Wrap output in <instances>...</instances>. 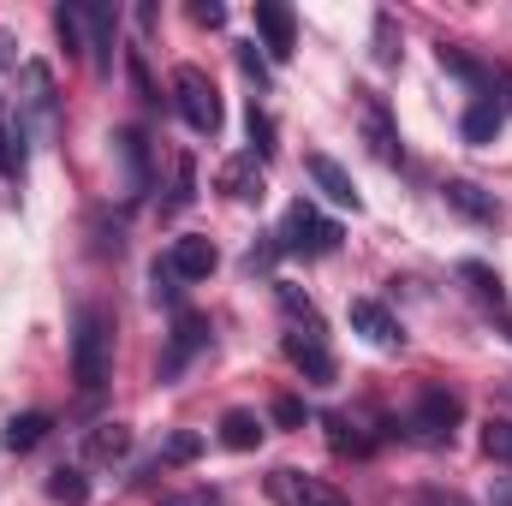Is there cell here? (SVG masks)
Segmentation results:
<instances>
[{
    "label": "cell",
    "mask_w": 512,
    "mask_h": 506,
    "mask_svg": "<svg viewBox=\"0 0 512 506\" xmlns=\"http://www.w3.org/2000/svg\"><path fill=\"white\" fill-rule=\"evenodd\" d=\"M268 495L280 506H352L334 483H322V477H304V471H292V465H280V471H268Z\"/></svg>",
    "instance_id": "8992f818"
},
{
    "label": "cell",
    "mask_w": 512,
    "mask_h": 506,
    "mask_svg": "<svg viewBox=\"0 0 512 506\" xmlns=\"http://www.w3.org/2000/svg\"><path fill=\"white\" fill-rule=\"evenodd\" d=\"M251 155L256 161L274 155V126H268V114H256V108H251Z\"/></svg>",
    "instance_id": "d6a6232c"
},
{
    "label": "cell",
    "mask_w": 512,
    "mask_h": 506,
    "mask_svg": "<svg viewBox=\"0 0 512 506\" xmlns=\"http://www.w3.org/2000/svg\"><path fill=\"white\" fill-rule=\"evenodd\" d=\"M459 274L471 280V292H477L483 304H507V286H501V274H495V268H483V262H459Z\"/></svg>",
    "instance_id": "484cf974"
},
{
    "label": "cell",
    "mask_w": 512,
    "mask_h": 506,
    "mask_svg": "<svg viewBox=\"0 0 512 506\" xmlns=\"http://www.w3.org/2000/svg\"><path fill=\"white\" fill-rule=\"evenodd\" d=\"M0 66H18V54H12V36L0 30Z\"/></svg>",
    "instance_id": "f35d334b"
},
{
    "label": "cell",
    "mask_w": 512,
    "mask_h": 506,
    "mask_svg": "<svg viewBox=\"0 0 512 506\" xmlns=\"http://www.w3.org/2000/svg\"><path fill=\"white\" fill-rule=\"evenodd\" d=\"M191 18L215 30V24H227V6H215V0H203V6H191Z\"/></svg>",
    "instance_id": "8d00e7d4"
},
{
    "label": "cell",
    "mask_w": 512,
    "mask_h": 506,
    "mask_svg": "<svg viewBox=\"0 0 512 506\" xmlns=\"http://www.w3.org/2000/svg\"><path fill=\"white\" fill-rule=\"evenodd\" d=\"M256 441H262V417H256V411H227V417H221V447L251 453Z\"/></svg>",
    "instance_id": "ffe728a7"
},
{
    "label": "cell",
    "mask_w": 512,
    "mask_h": 506,
    "mask_svg": "<svg viewBox=\"0 0 512 506\" xmlns=\"http://www.w3.org/2000/svg\"><path fill=\"white\" fill-rule=\"evenodd\" d=\"M501 126H507V102H483V96H477V102L465 108V120H459L465 143H477V149H483V143H495Z\"/></svg>",
    "instance_id": "5bb4252c"
},
{
    "label": "cell",
    "mask_w": 512,
    "mask_h": 506,
    "mask_svg": "<svg viewBox=\"0 0 512 506\" xmlns=\"http://www.w3.org/2000/svg\"><path fill=\"white\" fill-rule=\"evenodd\" d=\"M114 149H120V161H126V185L131 191H149V149H143V137H137V131H120Z\"/></svg>",
    "instance_id": "7402d4cb"
},
{
    "label": "cell",
    "mask_w": 512,
    "mask_h": 506,
    "mask_svg": "<svg viewBox=\"0 0 512 506\" xmlns=\"http://www.w3.org/2000/svg\"><path fill=\"white\" fill-rule=\"evenodd\" d=\"M239 66H245V72H251L256 84H268V60H262V54H256V42H239Z\"/></svg>",
    "instance_id": "e575fe53"
},
{
    "label": "cell",
    "mask_w": 512,
    "mask_h": 506,
    "mask_svg": "<svg viewBox=\"0 0 512 506\" xmlns=\"http://www.w3.org/2000/svg\"><path fill=\"white\" fill-rule=\"evenodd\" d=\"M197 197V173H191V161H179L173 167V197H167V209H185Z\"/></svg>",
    "instance_id": "1f68e13d"
},
{
    "label": "cell",
    "mask_w": 512,
    "mask_h": 506,
    "mask_svg": "<svg viewBox=\"0 0 512 506\" xmlns=\"http://www.w3.org/2000/svg\"><path fill=\"white\" fill-rule=\"evenodd\" d=\"M197 453H203V435L179 429V435H167V447H161V465H191Z\"/></svg>",
    "instance_id": "f1b7e54d"
},
{
    "label": "cell",
    "mask_w": 512,
    "mask_h": 506,
    "mask_svg": "<svg viewBox=\"0 0 512 506\" xmlns=\"http://www.w3.org/2000/svg\"><path fill=\"white\" fill-rule=\"evenodd\" d=\"M393 12H376V60H393Z\"/></svg>",
    "instance_id": "836d02e7"
},
{
    "label": "cell",
    "mask_w": 512,
    "mask_h": 506,
    "mask_svg": "<svg viewBox=\"0 0 512 506\" xmlns=\"http://www.w3.org/2000/svg\"><path fill=\"white\" fill-rule=\"evenodd\" d=\"M483 453H489L495 465H512V417H495V423L483 429Z\"/></svg>",
    "instance_id": "83f0119b"
},
{
    "label": "cell",
    "mask_w": 512,
    "mask_h": 506,
    "mask_svg": "<svg viewBox=\"0 0 512 506\" xmlns=\"http://www.w3.org/2000/svg\"><path fill=\"white\" fill-rule=\"evenodd\" d=\"M459 417H465L459 393H447V387H423L417 405H411V417H405V429H411L417 447H447L453 429H459Z\"/></svg>",
    "instance_id": "3957f363"
},
{
    "label": "cell",
    "mask_w": 512,
    "mask_h": 506,
    "mask_svg": "<svg viewBox=\"0 0 512 506\" xmlns=\"http://www.w3.org/2000/svg\"><path fill=\"white\" fill-rule=\"evenodd\" d=\"M126 72H131V90H137L143 102H161V96H155V78H149V60H143V48H126Z\"/></svg>",
    "instance_id": "f546056e"
},
{
    "label": "cell",
    "mask_w": 512,
    "mask_h": 506,
    "mask_svg": "<svg viewBox=\"0 0 512 506\" xmlns=\"http://www.w3.org/2000/svg\"><path fill=\"white\" fill-rule=\"evenodd\" d=\"M209 346V322L203 316H179V328H173V346H167V358H161V381H173L197 352Z\"/></svg>",
    "instance_id": "4fadbf2b"
},
{
    "label": "cell",
    "mask_w": 512,
    "mask_h": 506,
    "mask_svg": "<svg viewBox=\"0 0 512 506\" xmlns=\"http://www.w3.org/2000/svg\"><path fill=\"white\" fill-rule=\"evenodd\" d=\"M48 429H54V417H48V411H24V417H12V423H6V435H0V441H6V453H30Z\"/></svg>",
    "instance_id": "d6986e66"
},
{
    "label": "cell",
    "mask_w": 512,
    "mask_h": 506,
    "mask_svg": "<svg viewBox=\"0 0 512 506\" xmlns=\"http://www.w3.org/2000/svg\"><path fill=\"white\" fill-rule=\"evenodd\" d=\"M0 137H6V102H0Z\"/></svg>",
    "instance_id": "ab89813d"
},
{
    "label": "cell",
    "mask_w": 512,
    "mask_h": 506,
    "mask_svg": "<svg viewBox=\"0 0 512 506\" xmlns=\"http://www.w3.org/2000/svg\"><path fill=\"white\" fill-rule=\"evenodd\" d=\"M24 167H30V131L18 114H6V137H0V173L6 179H24Z\"/></svg>",
    "instance_id": "e0dca14e"
},
{
    "label": "cell",
    "mask_w": 512,
    "mask_h": 506,
    "mask_svg": "<svg viewBox=\"0 0 512 506\" xmlns=\"http://www.w3.org/2000/svg\"><path fill=\"white\" fill-rule=\"evenodd\" d=\"M370 137H376V155H382V161H399V143H393V131H387L382 102H370Z\"/></svg>",
    "instance_id": "4dcf8cb0"
},
{
    "label": "cell",
    "mask_w": 512,
    "mask_h": 506,
    "mask_svg": "<svg viewBox=\"0 0 512 506\" xmlns=\"http://www.w3.org/2000/svg\"><path fill=\"white\" fill-rule=\"evenodd\" d=\"M322 423H328L334 453H352V459H364V453H370V435H358V423H352V417H340V411H334V417H322Z\"/></svg>",
    "instance_id": "d4e9b609"
},
{
    "label": "cell",
    "mask_w": 512,
    "mask_h": 506,
    "mask_svg": "<svg viewBox=\"0 0 512 506\" xmlns=\"http://www.w3.org/2000/svg\"><path fill=\"white\" fill-rule=\"evenodd\" d=\"M441 197H447V209H459V215L477 221V227H495V221H501V203H495L483 185H471V179H447Z\"/></svg>",
    "instance_id": "7c38bea8"
},
{
    "label": "cell",
    "mask_w": 512,
    "mask_h": 506,
    "mask_svg": "<svg viewBox=\"0 0 512 506\" xmlns=\"http://www.w3.org/2000/svg\"><path fill=\"white\" fill-rule=\"evenodd\" d=\"M274 292H280V310H286L292 334H310V340H322V316H316V304H310V298H304L298 286H286V280H280Z\"/></svg>",
    "instance_id": "ac0fdd59"
},
{
    "label": "cell",
    "mask_w": 512,
    "mask_h": 506,
    "mask_svg": "<svg viewBox=\"0 0 512 506\" xmlns=\"http://www.w3.org/2000/svg\"><path fill=\"white\" fill-rule=\"evenodd\" d=\"M72 376L84 393H102L108 376H114V322L96 310V304H84L78 310V334H72Z\"/></svg>",
    "instance_id": "6da1fadb"
},
{
    "label": "cell",
    "mask_w": 512,
    "mask_h": 506,
    "mask_svg": "<svg viewBox=\"0 0 512 506\" xmlns=\"http://www.w3.org/2000/svg\"><path fill=\"white\" fill-rule=\"evenodd\" d=\"M173 108H179V120L197 131V137H215L221 131V90H215V78L203 72V66H179L173 72Z\"/></svg>",
    "instance_id": "7a4b0ae2"
},
{
    "label": "cell",
    "mask_w": 512,
    "mask_h": 506,
    "mask_svg": "<svg viewBox=\"0 0 512 506\" xmlns=\"http://www.w3.org/2000/svg\"><path fill=\"white\" fill-rule=\"evenodd\" d=\"M18 84H24V96H18V114H30L42 137H60V96H54V72L30 60V66L18 72Z\"/></svg>",
    "instance_id": "5b68a950"
},
{
    "label": "cell",
    "mask_w": 512,
    "mask_h": 506,
    "mask_svg": "<svg viewBox=\"0 0 512 506\" xmlns=\"http://www.w3.org/2000/svg\"><path fill=\"white\" fill-rule=\"evenodd\" d=\"M256 185H262V161H256V155H239V161L221 167V191H227V197H262Z\"/></svg>",
    "instance_id": "44dd1931"
},
{
    "label": "cell",
    "mask_w": 512,
    "mask_h": 506,
    "mask_svg": "<svg viewBox=\"0 0 512 506\" xmlns=\"http://www.w3.org/2000/svg\"><path fill=\"white\" fill-rule=\"evenodd\" d=\"M274 423H280V429H298V423H304V405H298V399H274Z\"/></svg>",
    "instance_id": "d590c367"
},
{
    "label": "cell",
    "mask_w": 512,
    "mask_h": 506,
    "mask_svg": "<svg viewBox=\"0 0 512 506\" xmlns=\"http://www.w3.org/2000/svg\"><path fill=\"white\" fill-rule=\"evenodd\" d=\"M286 358H292L310 381H334V358H328V346L310 340V334H286Z\"/></svg>",
    "instance_id": "9a60e30c"
},
{
    "label": "cell",
    "mask_w": 512,
    "mask_h": 506,
    "mask_svg": "<svg viewBox=\"0 0 512 506\" xmlns=\"http://www.w3.org/2000/svg\"><path fill=\"white\" fill-rule=\"evenodd\" d=\"M84 30H90V48H96V66L108 72V48H114V12L108 6H84Z\"/></svg>",
    "instance_id": "603a6c76"
},
{
    "label": "cell",
    "mask_w": 512,
    "mask_h": 506,
    "mask_svg": "<svg viewBox=\"0 0 512 506\" xmlns=\"http://www.w3.org/2000/svg\"><path fill=\"white\" fill-rule=\"evenodd\" d=\"M256 36L274 60H292V48H298V24L280 0H256Z\"/></svg>",
    "instance_id": "9c48e42d"
},
{
    "label": "cell",
    "mask_w": 512,
    "mask_h": 506,
    "mask_svg": "<svg viewBox=\"0 0 512 506\" xmlns=\"http://www.w3.org/2000/svg\"><path fill=\"white\" fill-rule=\"evenodd\" d=\"M54 30H60V42H66V54H78V48H90V30H84V6H60V12H54Z\"/></svg>",
    "instance_id": "4316f807"
},
{
    "label": "cell",
    "mask_w": 512,
    "mask_h": 506,
    "mask_svg": "<svg viewBox=\"0 0 512 506\" xmlns=\"http://www.w3.org/2000/svg\"><path fill=\"white\" fill-rule=\"evenodd\" d=\"M441 66H447L453 78H465L483 102H501V96H495V90L507 84V72H501V66H483V60H471L465 48H447V42H441Z\"/></svg>",
    "instance_id": "8fae6325"
},
{
    "label": "cell",
    "mask_w": 512,
    "mask_h": 506,
    "mask_svg": "<svg viewBox=\"0 0 512 506\" xmlns=\"http://www.w3.org/2000/svg\"><path fill=\"white\" fill-rule=\"evenodd\" d=\"M352 328H358L370 346H382V352H399V346H405V328L387 316V304H376V298H352Z\"/></svg>",
    "instance_id": "30bf717a"
},
{
    "label": "cell",
    "mask_w": 512,
    "mask_h": 506,
    "mask_svg": "<svg viewBox=\"0 0 512 506\" xmlns=\"http://www.w3.org/2000/svg\"><path fill=\"white\" fill-rule=\"evenodd\" d=\"M48 501H60V506H84V501H90V483H84V471H72V465L48 471Z\"/></svg>",
    "instance_id": "cb8c5ba5"
},
{
    "label": "cell",
    "mask_w": 512,
    "mask_h": 506,
    "mask_svg": "<svg viewBox=\"0 0 512 506\" xmlns=\"http://www.w3.org/2000/svg\"><path fill=\"white\" fill-rule=\"evenodd\" d=\"M84 453H90L96 465H114V459H126V453H131V429H126V423H96V429L84 435Z\"/></svg>",
    "instance_id": "2e32d148"
},
{
    "label": "cell",
    "mask_w": 512,
    "mask_h": 506,
    "mask_svg": "<svg viewBox=\"0 0 512 506\" xmlns=\"http://www.w3.org/2000/svg\"><path fill=\"white\" fill-rule=\"evenodd\" d=\"M161 262L173 268V280H209V274L221 268V251H215V239H203V233H179Z\"/></svg>",
    "instance_id": "52a82bcc"
},
{
    "label": "cell",
    "mask_w": 512,
    "mask_h": 506,
    "mask_svg": "<svg viewBox=\"0 0 512 506\" xmlns=\"http://www.w3.org/2000/svg\"><path fill=\"white\" fill-rule=\"evenodd\" d=\"M340 245V221H328L316 203H292L286 209V221H280V251H292V256H328Z\"/></svg>",
    "instance_id": "277c9868"
},
{
    "label": "cell",
    "mask_w": 512,
    "mask_h": 506,
    "mask_svg": "<svg viewBox=\"0 0 512 506\" xmlns=\"http://www.w3.org/2000/svg\"><path fill=\"white\" fill-rule=\"evenodd\" d=\"M417 506H471V501L453 495V489H429V495H417Z\"/></svg>",
    "instance_id": "74e56055"
},
{
    "label": "cell",
    "mask_w": 512,
    "mask_h": 506,
    "mask_svg": "<svg viewBox=\"0 0 512 506\" xmlns=\"http://www.w3.org/2000/svg\"><path fill=\"white\" fill-rule=\"evenodd\" d=\"M304 173L316 179V191H322L328 203H340V209H352V215L364 209V197H358V185H352V173H346V167H340L334 155H304Z\"/></svg>",
    "instance_id": "ba28073f"
}]
</instances>
